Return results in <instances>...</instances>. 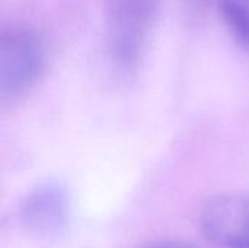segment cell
Wrapping results in <instances>:
<instances>
[{"instance_id":"1","label":"cell","mask_w":249,"mask_h":248,"mask_svg":"<svg viewBox=\"0 0 249 248\" xmlns=\"http://www.w3.org/2000/svg\"><path fill=\"white\" fill-rule=\"evenodd\" d=\"M45 66L42 39L28 29L3 31L0 41V98L15 102L39 80Z\"/></svg>"},{"instance_id":"2","label":"cell","mask_w":249,"mask_h":248,"mask_svg":"<svg viewBox=\"0 0 249 248\" xmlns=\"http://www.w3.org/2000/svg\"><path fill=\"white\" fill-rule=\"evenodd\" d=\"M158 9V0H114L108 18V39L114 58L130 66L139 58Z\"/></svg>"},{"instance_id":"3","label":"cell","mask_w":249,"mask_h":248,"mask_svg":"<svg viewBox=\"0 0 249 248\" xmlns=\"http://www.w3.org/2000/svg\"><path fill=\"white\" fill-rule=\"evenodd\" d=\"M207 238L220 248H249V193L210 200L201 213Z\"/></svg>"},{"instance_id":"4","label":"cell","mask_w":249,"mask_h":248,"mask_svg":"<svg viewBox=\"0 0 249 248\" xmlns=\"http://www.w3.org/2000/svg\"><path fill=\"white\" fill-rule=\"evenodd\" d=\"M20 224L34 234L48 235L61 229L67 219L66 191L55 184H45L29 193L18 212Z\"/></svg>"},{"instance_id":"5","label":"cell","mask_w":249,"mask_h":248,"mask_svg":"<svg viewBox=\"0 0 249 248\" xmlns=\"http://www.w3.org/2000/svg\"><path fill=\"white\" fill-rule=\"evenodd\" d=\"M216 4L236 39L249 47V0H216Z\"/></svg>"},{"instance_id":"6","label":"cell","mask_w":249,"mask_h":248,"mask_svg":"<svg viewBox=\"0 0 249 248\" xmlns=\"http://www.w3.org/2000/svg\"><path fill=\"white\" fill-rule=\"evenodd\" d=\"M146 248H196L190 244H184V243H159V244H155V246H150V247Z\"/></svg>"}]
</instances>
